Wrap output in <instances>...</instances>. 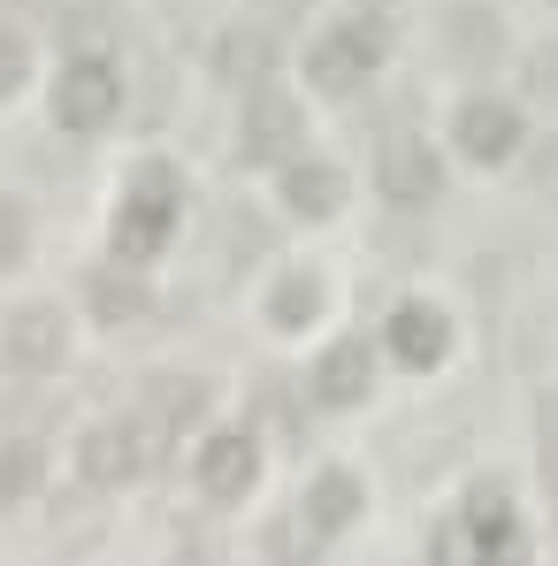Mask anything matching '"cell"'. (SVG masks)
Listing matches in <instances>:
<instances>
[{
    "instance_id": "obj_16",
    "label": "cell",
    "mask_w": 558,
    "mask_h": 566,
    "mask_svg": "<svg viewBox=\"0 0 558 566\" xmlns=\"http://www.w3.org/2000/svg\"><path fill=\"white\" fill-rule=\"evenodd\" d=\"M199 406H207V390H199V382H154V421H161V429L199 421Z\"/></svg>"
},
{
    "instance_id": "obj_23",
    "label": "cell",
    "mask_w": 558,
    "mask_h": 566,
    "mask_svg": "<svg viewBox=\"0 0 558 566\" xmlns=\"http://www.w3.org/2000/svg\"><path fill=\"white\" fill-rule=\"evenodd\" d=\"M536 429H544V452H558V390H544V406H536Z\"/></svg>"
},
{
    "instance_id": "obj_1",
    "label": "cell",
    "mask_w": 558,
    "mask_h": 566,
    "mask_svg": "<svg viewBox=\"0 0 558 566\" xmlns=\"http://www.w3.org/2000/svg\"><path fill=\"white\" fill-rule=\"evenodd\" d=\"M123 107V77L99 62V54H85V62H70L62 70V85H54V123L62 130H107V115Z\"/></svg>"
},
{
    "instance_id": "obj_20",
    "label": "cell",
    "mask_w": 558,
    "mask_h": 566,
    "mask_svg": "<svg viewBox=\"0 0 558 566\" xmlns=\"http://www.w3.org/2000/svg\"><path fill=\"white\" fill-rule=\"evenodd\" d=\"M8 261H23V207L0 199V269H8Z\"/></svg>"
},
{
    "instance_id": "obj_8",
    "label": "cell",
    "mask_w": 558,
    "mask_h": 566,
    "mask_svg": "<svg viewBox=\"0 0 558 566\" xmlns=\"http://www.w3.org/2000/svg\"><path fill=\"white\" fill-rule=\"evenodd\" d=\"M253 474H261V460H253L245 437H207V444H199V490H207V497H245Z\"/></svg>"
},
{
    "instance_id": "obj_24",
    "label": "cell",
    "mask_w": 558,
    "mask_h": 566,
    "mask_svg": "<svg viewBox=\"0 0 558 566\" xmlns=\"http://www.w3.org/2000/svg\"><path fill=\"white\" fill-rule=\"evenodd\" d=\"M460 46L466 54H497V23H489V31H482V23H460Z\"/></svg>"
},
{
    "instance_id": "obj_5",
    "label": "cell",
    "mask_w": 558,
    "mask_h": 566,
    "mask_svg": "<svg viewBox=\"0 0 558 566\" xmlns=\"http://www.w3.org/2000/svg\"><path fill=\"white\" fill-rule=\"evenodd\" d=\"M0 360L23 368V376H46V368L62 360V314H54V306H15V314L0 322Z\"/></svg>"
},
{
    "instance_id": "obj_15",
    "label": "cell",
    "mask_w": 558,
    "mask_h": 566,
    "mask_svg": "<svg viewBox=\"0 0 558 566\" xmlns=\"http://www.w3.org/2000/svg\"><path fill=\"white\" fill-rule=\"evenodd\" d=\"M93 306H99V322H138L154 298H146V283H130V276H93Z\"/></svg>"
},
{
    "instance_id": "obj_18",
    "label": "cell",
    "mask_w": 558,
    "mask_h": 566,
    "mask_svg": "<svg viewBox=\"0 0 558 566\" xmlns=\"http://www.w3.org/2000/svg\"><path fill=\"white\" fill-rule=\"evenodd\" d=\"M39 490V444H8L0 452V497H31Z\"/></svg>"
},
{
    "instance_id": "obj_25",
    "label": "cell",
    "mask_w": 558,
    "mask_h": 566,
    "mask_svg": "<svg viewBox=\"0 0 558 566\" xmlns=\"http://www.w3.org/2000/svg\"><path fill=\"white\" fill-rule=\"evenodd\" d=\"M536 185L558 191V146H544V154H536Z\"/></svg>"
},
{
    "instance_id": "obj_13",
    "label": "cell",
    "mask_w": 558,
    "mask_h": 566,
    "mask_svg": "<svg viewBox=\"0 0 558 566\" xmlns=\"http://www.w3.org/2000/svg\"><path fill=\"white\" fill-rule=\"evenodd\" d=\"M283 199H291V214H337L345 177H337V169H322V161H298V169L283 177Z\"/></svg>"
},
{
    "instance_id": "obj_19",
    "label": "cell",
    "mask_w": 558,
    "mask_h": 566,
    "mask_svg": "<svg viewBox=\"0 0 558 566\" xmlns=\"http://www.w3.org/2000/svg\"><path fill=\"white\" fill-rule=\"evenodd\" d=\"M314 306H322V283H314V276H291V283L276 291V306H269V314H276L283 329H298V322H306Z\"/></svg>"
},
{
    "instance_id": "obj_21",
    "label": "cell",
    "mask_w": 558,
    "mask_h": 566,
    "mask_svg": "<svg viewBox=\"0 0 558 566\" xmlns=\"http://www.w3.org/2000/svg\"><path fill=\"white\" fill-rule=\"evenodd\" d=\"M15 77H23V39L0 31V93H15Z\"/></svg>"
},
{
    "instance_id": "obj_2",
    "label": "cell",
    "mask_w": 558,
    "mask_h": 566,
    "mask_svg": "<svg viewBox=\"0 0 558 566\" xmlns=\"http://www.w3.org/2000/svg\"><path fill=\"white\" fill-rule=\"evenodd\" d=\"M375 185H382V199H398V207H429L436 185H444V161L429 154V138L390 130V138L375 146Z\"/></svg>"
},
{
    "instance_id": "obj_17",
    "label": "cell",
    "mask_w": 558,
    "mask_h": 566,
    "mask_svg": "<svg viewBox=\"0 0 558 566\" xmlns=\"http://www.w3.org/2000/svg\"><path fill=\"white\" fill-rule=\"evenodd\" d=\"M474 536L513 552V513H505V490H474Z\"/></svg>"
},
{
    "instance_id": "obj_3",
    "label": "cell",
    "mask_w": 558,
    "mask_h": 566,
    "mask_svg": "<svg viewBox=\"0 0 558 566\" xmlns=\"http://www.w3.org/2000/svg\"><path fill=\"white\" fill-rule=\"evenodd\" d=\"M375 62H382V23H337L329 39H314V62L306 70H314L322 93H352Z\"/></svg>"
},
{
    "instance_id": "obj_12",
    "label": "cell",
    "mask_w": 558,
    "mask_h": 566,
    "mask_svg": "<svg viewBox=\"0 0 558 566\" xmlns=\"http://www.w3.org/2000/svg\"><path fill=\"white\" fill-rule=\"evenodd\" d=\"M214 70H222L230 85H269V70H276V39H269V31H230L222 54H214Z\"/></svg>"
},
{
    "instance_id": "obj_22",
    "label": "cell",
    "mask_w": 558,
    "mask_h": 566,
    "mask_svg": "<svg viewBox=\"0 0 558 566\" xmlns=\"http://www.w3.org/2000/svg\"><path fill=\"white\" fill-rule=\"evenodd\" d=\"M528 93H558V54H528Z\"/></svg>"
},
{
    "instance_id": "obj_14",
    "label": "cell",
    "mask_w": 558,
    "mask_h": 566,
    "mask_svg": "<svg viewBox=\"0 0 558 566\" xmlns=\"http://www.w3.org/2000/svg\"><path fill=\"white\" fill-rule=\"evenodd\" d=\"M352 513H360V490H352V474H322V482L306 490V521H314L322 536H329V528H345Z\"/></svg>"
},
{
    "instance_id": "obj_6",
    "label": "cell",
    "mask_w": 558,
    "mask_h": 566,
    "mask_svg": "<svg viewBox=\"0 0 558 566\" xmlns=\"http://www.w3.org/2000/svg\"><path fill=\"white\" fill-rule=\"evenodd\" d=\"M161 230H169V177L154 169V177L138 185V199L123 207V222H115V253H123V261H146V253L161 245Z\"/></svg>"
},
{
    "instance_id": "obj_7",
    "label": "cell",
    "mask_w": 558,
    "mask_h": 566,
    "mask_svg": "<svg viewBox=\"0 0 558 566\" xmlns=\"http://www.w3.org/2000/svg\"><path fill=\"white\" fill-rule=\"evenodd\" d=\"M460 146L474 161H505V154L520 146V115H513L505 99H466L460 107Z\"/></svg>"
},
{
    "instance_id": "obj_10",
    "label": "cell",
    "mask_w": 558,
    "mask_h": 566,
    "mask_svg": "<svg viewBox=\"0 0 558 566\" xmlns=\"http://www.w3.org/2000/svg\"><path fill=\"white\" fill-rule=\"evenodd\" d=\"M390 345H398V360H406V368H429V360H444L452 329H444V314H436V306H398Z\"/></svg>"
},
{
    "instance_id": "obj_4",
    "label": "cell",
    "mask_w": 558,
    "mask_h": 566,
    "mask_svg": "<svg viewBox=\"0 0 558 566\" xmlns=\"http://www.w3.org/2000/svg\"><path fill=\"white\" fill-rule=\"evenodd\" d=\"M238 154H245V161H291V154H298V107H291L283 93H269V85H253Z\"/></svg>"
},
{
    "instance_id": "obj_11",
    "label": "cell",
    "mask_w": 558,
    "mask_h": 566,
    "mask_svg": "<svg viewBox=\"0 0 558 566\" xmlns=\"http://www.w3.org/2000/svg\"><path fill=\"white\" fill-rule=\"evenodd\" d=\"M368 382H375V360H368V345H360V337H352V345H337V353L314 368L322 406H352V398H368Z\"/></svg>"
},
{
    "instance_id": "obj_9",
    "label": "cell",
    "mask_w": 558,
    "mask_h": 566,
    "mask_svg": "<svg viewBox=\"0 0 558 566\" xmlns=\"http://www.w3.org/2000/svg\"><path fill=\"white\" fill-rule=\"evenodd\" d=\"M146 468V429H93L85 437V474L93 482H130Z\"/></svg>"
}]
</instances>
